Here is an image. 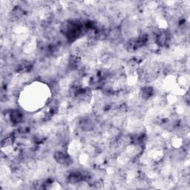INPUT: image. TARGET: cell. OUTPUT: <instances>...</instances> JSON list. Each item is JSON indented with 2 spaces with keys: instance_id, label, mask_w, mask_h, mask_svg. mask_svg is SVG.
I'll use <instances>...</instances> for the list:
<instances>
[{
  "instance_id": "6da1fadb",
  "label": "cell",
  "mask_w": 190,
  "mask_h": 190,
  "mask_svg": "<svg viewBox=\"0 0 190 190\" xmlns=\"http://www.w3.org/2000/svg\"><path fill=\"white\" fill-rule=\"evenodd\" d=\"M11 121L14 123H18L20 121L22 120V114L21 112H19V111L16 110L13 111V112L11 113Z\"/></svg>"
}]
</instances>
